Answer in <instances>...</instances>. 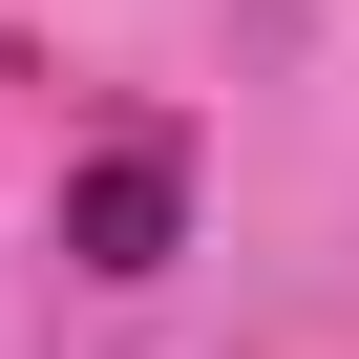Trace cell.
Segmentation results:
<instances>
[{"mask_svg":"<svg viewBox=\"0 0 359 359\" xmlns=\"http://www.w3.org/2000/svg\"><path fill=\"white\" fill-rule=\"evenodd\" d=\"M169 233H191V148H169V127H148V148H106L85 191H64V254H85V275H148Z\"/></svg>","mask_w":359,"mask_h":359,"instance_id":"1","label":"cell"}]
</instances>
